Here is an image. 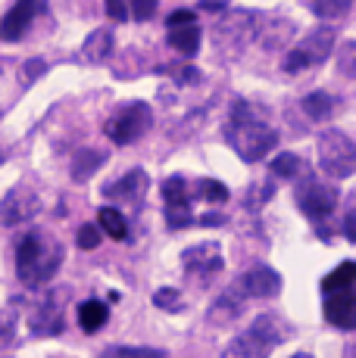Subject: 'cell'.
Returning a JSON list of instances; mask_svg holds the SVG:
<instances>
[{
    "instance_id": "cell-16",
    "label": "cell",
    "mask_w": 356,
    "mask_h": 358,
    "mask_svg": "<svg viewBox=\"0 0 356 358\" xmlns=\"http://www.w3.org/2000/svg\"><path fill=\"white\" fill-rule=\"evenodd\" d=\"M32 16H35V3H32V0H19V3L4 16V22H0V38L19 41L25 34V29L32 25Z\"/></svg>"
},
{
    "instance_id": "cell-6",
    "label": "cell",
    "mask_w": 356,
    "mask_h": 358,
    "mask_svg": "<svg viewBox=\"0 0 356 358\" xmlns=\"http://www.w3.org/2000/svg\"><path fill=\"white\" fill-rule=\"evenodd\" d=\"M259 19L253 16L250 10H231L225 13V19L219 22L216 29V44L225 47V50H241V47H247L253 38H256L259 31Z\"/></svg>"
},
{
    "instance_id": "cell-13",
    "label": "cell",
    "mask_w": 356,
    "mask_h": 358,
    "mask_svg": "<svg viewBox=\"0 0 356 358\" xmlns=\"http://www.w3.org/2000/svg\"><path fill=\"white\" fill-rule=\"evenodd\" d=\"M244 284V293L247 296H256V299H269V296H278L282 293V274L269 265H253L247 274L241 278Z\"/></svg>"
},
{
    "instance_id": "cell-35",
    "label": "cell",
    "mask_w": 356,
    "mask_h": 358,
    "mask_svg": "<svg viewBox=\"0 0 356 358\" xmlns=\"http://www.w3.org/2000/svg\"><path fill=\"white\" fill-rule=\"evenodd\" d=\"M156 13V0H135L132 3V16L135 19H150Z\"/></svg>"
},
{
    "instance_id": "cell-27",
    "label": "cell",
    "mask_w": 356,
    "mask_h": 358,
    "mask_svg": "<svg viewBox=\"0 0 356 358\" xmlns=\"http://www.w3.org/2000/svg\"><path fill=\"white\" fill-rule=\"evenodd\" d=\"M310 10L316 13L319 19H338L350 10V0H313Z\"/></svg>"
},
{
    "instance_id": "cell-24",
    "label": "cell",
    "mask_w": 356,
    "mask_h": 358,
    "mask_svg": "<svg viewBox=\"0 0 356 358\" xmlns=\"http://www.w3.org/2000/svg\"><path fill=\"white\" fill-rule=\"evenodd\" d=\"M104 159H107V153H100V150H91V147L81 150V153L72 159V178L75 181H88Z\"/></svg>"
},
{
    "instance_id": "cell-10",
    "label": "cell",
    "mask_w": 356,
    "mask_h": 358,
    "mask_svg": "<svg viewBox=\"0 0 356 358\" xmlns=\"http://www.w3.org/2000/svg\"><path fill=\"white\" fill-rule=\"evenodd\" d=\"M29 330L35 336H57L63 330V299H57V293L44 296L29 312Z\"/></svg>"
},
{
    "instance_id": "cell-11",
    "label": "cell",
    "mask_w": 356,
    "mask_h": 358,
    "mask_svg": "<svg viewBox=\"0 0 356 358\" xmlns=\"http://www.w3.org/2000/svg\"><path fill=\"white\" fill-rule=\"evenodd\" d=\"M147 187H150L147 171H144V169H132V171H125V175H122L116 184H107L104 196L107 199H116V203L138 206L141 199H144V194H147Z\"/></svg>"
},
{
    "instance_id": "cell-37",
    "label": "cell",
    "mask_w": 356,
    "mask_h": 358,
    "mask_svg": "<svg viewBox=\"0 0 356 358\" xmlns=\"http://www.w3.org/2000/svg\"><path fill=\"white\" fill-rule=\"evenodd\" d=\"M194 22V13L191 10H175L172 16H169V29H178V25H191Z\"/></svg>"
},
{
    "instance_id": "cell-19",
    "label": "cell",
    "mask_w": 356,
    "mask_h": 358,
    "mask_svg": "<svg viewBox=\"0 0 356 358\" xmlns=\"http://www.w3.org/2000/svg\"><path fill=\"white\" fill-rule=\"evenodd\" d=\"M253 330H256V334H263L266 340L272 343V346H275V343H285V340H291V324H287V321L282 318V315H272V312H266V315H259L256 321H253L250 324Z\"/></svg>"
},
{
    "instance_id": "cell-18",
    "label": "cell",
    "mask_w": 356,
    "mask_h": 358,
    "mask_svg": "<svg viewBox=\"0 0 356 358\" xmlns=\"http://www.w3.org/2000/svg\"><path fill=\"white\" fill-rule=\"evenodd\" d=\"M338 109H341L338 97H334V94H328V91H313V94H306V97H303V113L310 115V119H316V122L331 119Z\"/></svg>"
},
{
    "instance_id": "cell-42",
    "label": "cell",
    "mask_w": 356,
    "mask_h": 358,
    "mask_svg": "<svg viewBox=\"0 0 356 358\" xmlns=\"http://www.w3.org/2000/svg\"><path fill=\"white\" fill-rule=\"evenodd\" d=\"M291 358H313V355H306V352H297V355H291Z\"/></svg>"
},
{
    "instance_id": "cell-31",
    "label": "cell",
    "mask_w": 356,
    "mask_h": 358,
    "mask_svg": "<svg viewBox=\"0 0 356 358\" xmlns=\"http://www.w3.org/2000/svg\"><path fill=\"white\" fill-rule=\"evenodd\" d=\"M163 199H166V206L188 199V196H184V178L182 175H172V178H166V181H163Z\"/></svg>"
},
{
    "instance_id": "cell-12",
    "label": "cell",
    "mask_w": 356,
    "mask_h": 358,
    "mask_svg": "<svg viewBox=\"0 0 356 358\" xmlns=\"http://www.w3.org/2000/svg\"><path fill=\"white\" fill-rule=\"evenodd\" d=\"M325 318L331 321L334 327H341V330L356 327V296H353V287H347V290H328L325 293Z\"/></svg>"
},
{
    "instance_id": "cell-26",
    "label": "cell",
    "mask_w": 356,
    "mask_h": 358,
    "mask_svg": "<svg viewBox=\"0 0 356 358\" xmlns=\"http://www.w3.org/2000/svg\"><path fill=\"white\" fill-rule=\"evenodd\" d=\"M153 306H156V308H163V312H169V315L184 312L182 293L172 290V287H163V290H156V293H153Z\"/></svg>"
},
{
    "instance_id": "cell-29",
    "label": "cell",
    "mask_w": 356,
    "mask_h": 358,
    "mask_svg": "<svg viewBox=\"0 0 356 358\" xmlns=\"http://www.w3.org/2000/svg\"><path fill=\"white\" fill-rule=\"evenodd\" d=\"M197 196L210 199V203H225V199H228V190H225V184L203 178V181H197Z\"/></svg>"
},
{
    "instance_id": "cell-9",
    "label": "cell",
    "mask_w": 356,
    "mask_h": 358,
    "mask_svg": "<svg viewBox=\"0 0 356 358\" xmlns=\"http://www.w3.org/2000/svg\"><path fill=\"white\" fill-rule=\"evenodd\" d=\"M182 265L188 274H194L197 280H210L213 274L222 271V250L219 243H197L188 246L182 252Z\"/></svg>"
},
{
    "instance_id": "cell-17",
    "label": "cell",
    "mask_w": 356,
    "mask_h": 358,
    "mask_svg": "<svg viewBox=\"0 0 356 358\" xmlns=\"http://www.w3.org/2000/svg\"><path fill=\"white\" fill-rule=\"evenodd\" d=\"M113 50V29H97L88 34V41L81 44V59L85 63H104Z\"/></svg>"
},
{
    "instance_id": "cell-22",
    "label": "cell",
    "mask_w": 356,
    "mask_h": 358,
    "mask_svg": "<svg viewBox=\"0 0 356 358\" xmlns=\"http://www.w3.org/2000/svg\"><path fill=\"white\" fill-rule=\"evenodd\" d=\"M97 231H104L107 237L113 240H125L128 237V228H125V215H122L119 209H113V206H104V209L97 212Z\"/></svg>"
},
{
    "instance_id": "cell-5",
    "label": "cell",
    "mask_w": 356,
    "mask_h": 358,
    "mask_svg": "<svg viewBox=\"0 0 356 358\" xmlns=\"http://www.w3.org/2000/svg\"><path fill=\"white\" fill-rule=\"evenodd\" d=\"M153 125V109L147 103L135 100L128 106H122L113 119L107 122V134L113 143H135L141 134H147V128Z\"/></svg>"
},
{
    "instance_id": "cell-20",
    "label": "cell",
    "mask_w": 356,
    "mask_h": 358,
    "mask_svg": "<svg viewBox=\"0 0 356 358\" xmlns=\"http://www.w3.org/2000/svg\"><path fill=\"white\" fill-rule=\"evenodd\" d=\"M169 44H172L182 57H194V53L200 50V29H197L194 22L169 29Z\"/></svg>"
},
{
    "instance_id": "cell-30",
    "label": "cell",
    "mask_w": 356,
    "mask_h": 358,
    "mask_svg": "<svg viewBox=\"0 0 356 358\" xmlns=\"http://www.w3.org/2000/svg\"><path fill=\"white\" fill-rule=\"evenodd\" d=\"M16 336V312L13 308H0V349H6Z\"/></svg>"
},
{
    "instance_id": "cell-14",
    "label": "cell",
    "mask_w": 356,
    "mask_h": 358,
    "mask_svg": "<svg viewBox=\"0 0 356 358\" xmlns=\"http://www.w3.org/2000/svg\"><path fill=\"white\" fill-rule=\"evenodd\" d=\"M269 352H272V343L250 327V330H244V334H238L235 340L225 346L222 358H269Z\"/></svg>"
},
{
    "instance_id": "cell-40",
    "label": "cell",
    "mask_w": 356,
    "mask_h": 358,
    "mask_svg": "<svg viewBox=\"0 0 356 358\" xmlns=\"http://www.w3.org/2000/svg\"><path fill=\"white\" fill-rule=\"evenodd\" d=\"M222 222H225V218H222V215H216V212H210V215H203V218H200L203 228H219Z\"/></svg>"
},
{
    "instance_id": "cell-34",
    "label": "cell",
    "mask_w": 356,
    "mask_h": 358,
    "mask_svg": "<svg viewBox=\"0 0 356 358\" xmlns=\"http://www.w3.org/2000/svg\"><path fill=\"white\" fill-rule=\"evenodd\" d=\"M44 72H47V63H44V59H38V57L29 59V63L22 66V85H32V81H38Z\"/></svg>"
},
{
    "instance_id": "cell-15",
    "label": "cell",
    "mask_w": 356,
    "mask_h": 358,
    "mask_svg": "<svg viewBox=\"0 0 356 358\" xmlns=\"http://www.w3.org/2000/svg\"><path fill=\"white\" fill-rule=\"evenodd\" d=\"M244 306H247V293H244L241 280H235V284L216 299V306L210 308V321H216V324H222V321H235L238 315L244 312Z\"/></svg>"
},
{
    "instance_id": "cell-28",
    "label": "cell",
    "mask_w": 356,
    "mask_h": 358,
    "mask_svg": "<svg viewBox=\"0 0 356 358\" xmlns=\"http://www.w3.org/2000/svg\"><path fill=\"white\" fill-rule=\"evenodd\" d=\"M166 222L169 228H188L191 222H194V215H191V203L188 199H182V203H169L166 206Z\"/></svg>"
},
{
    "instance_id": "cell-39",
    "label": "cell",
    "mask_w": 356,
    "mask_h": 358,
    "mask_svg": "<svg viewBox=\"0 0 356 358\" xmlns=\"http://www.w3.org/2000/svg\"><path fill=\"white\" fill-rule=\"evenodd\" d=\"M353 222H356V212L350 209V212H347V218H344V231H347V240H356V228H353Z\"/></svg>"
},
{
    "instance_id": "cell-25",
    "label": "cell",
    "mask_w": 356,
    "mask_h": 358,
    "mask_svg": "<svg viewBox=\"0 0 356 358\" xmlns=\"http://www.w3.org/2000/svg\"><path fill=\"white\" fill-rule=\"evenodd\" d=\"M353 278H356V265L353 262H341V265L322 280V290L325 293L328 290H347V287H353Z\"/></svg>"
},
{
    "instance_id": "cell-2",
    "label": "cell",
    "mask_w": 356,
    "mask_h": 358,
    "mask_svg": "<svg viewBox=\"0 0 356 358\" xmlns=\"http://www.w3.org/2000/svg\"><path fill=\"white\" fill-rule=\"evenodd\" d=\"M63 265V246L50 234H29L19 240L16 271L25 287H44Z\"/></svg>"
},
{
    "instance_id": "cell-3",
    "label": "cell",
    "mask_w": 356,
    "mask_h": 358,
    "mask_svg": "<svg viewBox=\"0 0 356 358\" xmlns=\"http://www.w3.org/2000/svg\"><path fill=\"white\" fill-rule=\"evenodd\" d=\"M319 165L328 178H350L356 171V143L344 131L331 128L319 134Z\"/></svg>"
},
{
    "instance_id": "cell-1",
    "label": "cell",
    "mask_w": 356,
    "mask_h": 358,
    "mask_svg": "<svg viewBox=\"0 0 356 358\" xmlns=\"http://www.w3.org/2000/svg\"><path fill=\"white\" fill-rule=\"evenodd\" d=\"M225 137H228L231 150H235L244 162L266 159L269 150L278 147V131L269 125V113L250 100H235Z\"/></svg>"
},
{
    "instance_id": "cell-4",
    "label": "cell",
    "mask_w": 356,
    "mask_h": 358,
    "mask_svg": "<svg viewBox=\"0 0 356 358\" xmlns=\"http://www.w3.org/2000/svg\"><path fill=\"white\" fill-rule=\"evenodd\" d=\"M331 47H334V29L331 25H319V29H313L285 57V69L287 72H297V69H310V66L325 63V59L331 57Z\"/></svg>"
},
{
    "instance_id": "cell-23",
    "label": "cell",
    "mask_w": 356,
    "mask_h": 358,
    "mask_svg": "<svg viewBox=\"0 0 356 358\" xmlns=\"http://www.w3.org/2000/svg\"><path fill=\"white\" fill-rule=\"evenodd\" d=\"M269 175H275V178H300V175H310V165L300 159V156H294V153H282V156L272 159Z\"/></svg>"
},
{
    "instance_id": "cell-21",
    "label": "cell",
    "mask_w": 356,
    "mask_h": 358,
    "mask_svg": "<svg viewBox=\"0 0 356 358\" xmlns=\"http://www.w3.org/2000/svg\"><path fill=\"white\" fill-rule=\"evenodd\" d=\"M107 318H109V312H107V306L100 299H88V302H81V308H78V324L85 334H97L100 327L107 324Z\"/></svg>"
},
{
    "instance_id": "cell-32",
    "label": "cell",
    "mask_w": 356,
    "mask_h": 358,
    "mask_svg": "<svg viewBox=\"0 0 356 358\" xmlns=\"http://www.w3.org/2000/svg\"><path fill=\"white\" fill-rule=\"evenodd\" d=\"M116 358H163V349L150 346H113Z\"/></svg>"
},
{
    "instance_id": "cell-8",
    "label": "cell",
    "mask_w": 356,
    "mask_h": 358,
    "mask_svg": "<svg viewBox=\"0 0 356 358\" xmlns=\"http://www.w3.org/2000/svg\"><path fill=\"white\" fill-rule=\"evenodd\" d=\"M338 187L328 181H306L297 187V206L303 215L310 218H325L334 212V206H338Z\"/></svg>"
},
{
    "instance_id": "cell-38",
    "label": "cell",
    "mask_w": 356,
    "mask_h": 358,
    "mask_svg": "<svg viewBox=\"0 0 356 358\" xmlns=\"http://www.w3.org/2000/svg\"><path fill=\"white\" fill-rule=\"evenodd\" d=\"M107 16H113V19H128V6L125 3H119V0H109L107 3Z\"/></svg>"
},
{
    "instance_id": "cell-33",
    "label": "cell",
    "mask_w": 356,
    "mask_h": 358,
    "mask_svg": "<svg viewBox=\"0 0 356 358\" xmlns=\"http://www.w3.org/2000/svg\"><path fill=\"white\" fill-rule=\"evenodd\" d=\"M78 246L81 250H97V243H100V231H97V224H81V231H78Z\"/></svg>"
},
{
    "instance_id": "cell-7",
    "label": "cell",
    "mask_w": 356,
    "mask_h": 358,
    "mask_svg": "<svg viewBox=\"0 0 356 358\" xmlns=\"http://www.w3.org/2000/svg\"><path fill=\"white\" fill-rule=\"evenodd\" d=\"M41 212V196L29 184H16L4 199H0V222L4 224H25Z\"/></svg>"
},
{
    "instance_id": "cell-41",
    "label": "cell",
    "mask_w": 356,
    "mask_h": 358,
    "mask_svg": "<svg viewBox=\"0 0 356 358\" xmlns=\"http://www.w3.org/2000/svg\"><path fill=\"white\" fill-rule=\"evenodd\" d=\"M100 358H116V352H113V346H109V349H107V352H104V355H100Z\"/></svg>"
},
{
    "instance_id": "cell-36",
    "label": "cell",
    "mask_w": 356,
    "mask_h": 358,
    "mask_svg": "<svg viewBox=\"0 0 356 358\" xmlns=\"http://www.w3.org/2000/svg\"><path fill=\"white\" fill-rule=\"evenodd\" d=\"M175 78L184 81V85H200V72L194 66H184V69H175Z\"/></svg>"
}]
</instances>
